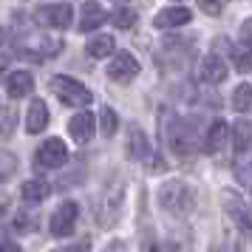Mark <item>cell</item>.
Returning a JSON list of instances; mask_svg holds the SVG:
<instances>
[{"label": "cell", "mask_w": 252, "mask_h": 252, "mask_svg": "<svg viewBox=\"0 0 252 252\" xmlns=\"http://www.w3.org/2000/svg\"><path fill=\"white\" fill-rule=\"evenodd\" d=\"M159 201L173 216H187L195 204V193L187 182H167L159 190Z\"/></svg>", "instance_id": "obj_1"}, {"label": "cell", "mask_w": 252, "mask_h": 252, "mask_svg": "<svg viewBox=\"0 0 252 252\" xmlns=\"http://www.w3.org/2000/svg\"><path fill=\"white\" fill-rule=\"evenodd\" d=\"M167 139H170L173 150L179 156H195L198 150L204 148V142L198 139V133L193 127V119H176L173 127L167 130Z\"/></svg>", "instance_id": "obj_2"}, {"label": "cell", "mask_w": 252, "mask_h": 252, "mask_svg": "<svg viewBox=\"0 0 252 252\" xmlns=\"http://www.w3.org/2000/svg\"><path fill=\"white\" fill-rule=\"evenodd\" d=\"M51 91L57 94V99L63 105H68V108H85V105H91V91L82 85L80 80H74V77H54L51 80Z\"/></svg>", "instance_id": "obj_3"}, {"label": "cell", "mask_w": 252, "mask_h": 252, "mask_svg": "<svg viewBox=\"0 0 252 252\" xmlns=\"http://www.w3.org/2000/svg\"><path fill=\"white\" fill-rule=\"evenodd\" d=\"M71 17H74L71 3H46L34 12V20L40 26H48V29H68Z\"/></svg>", "instance_id": "obj_4"}, {"label": "cell", "mask_w": 252, "mask_h": 252, "mask_svg": "<svg viewBox=\"0 0 252 252\" xmlns=\"http://www.w3.org/2000/svg\"><path fill=\"white\" fill-rule=\"evenodd\" d=\"M77 216H80V207H77V201H63V204L54 210L51 221H48L51 235H57V238L71 235V232H74V227H77Z\"/></svg>", "instance_id": "obj_5"}, {"label": "cell", "mask_w": 252, "mask_h": 252, "mask_svg": "<svg viewBox=\"0 0 252 252\" xmlns=\"http://www.w3.org/2000/svg\"><path fill=\"white\" fill-rule=\"evenodd\" d=\"M136 74H139V60L130 51H116L114 60L108 63V77L114 82H119V85L130 82Z\"/></svg>", "instance_id": "obj_6"}, {"label": "cell", "mask_w": 252, "mask_h": 252, "mask_svg": "<svg viewBox=\"0 0 252 252\" xmlns=\"http://www.w3.org/2000/svg\"><path fill=\"white\" fill-rule=\"evenodd\" d=\"M68 161V148L63 139H46L37 148V164L40 167H63Z\"/></svg>", "instance_id": "obj_7"}, {"label": "cell", "mask_w": 252, "mask_h": 252, "mask_svg": "<svg viewBox=\"0 0 252 252\" xmlns=\"http://www.w3.org/2000/svg\"><path fill=\"white\" fill-rule=\"evenodd\" d=\"M193 20V12L184 9V6H167V9H159L156 17H153V26L156 29H179V26H187Z\"/></svg>", "instance_id": "obj_8"}, {"label": "cell", "mask_w": 252, "mask_h": 252, "mask_svg": "<svg viewBox=\"0 0 252 252\" xmlns=\"http://www.w3.org/2000/svg\"><path fill=\"white\" fill-rule=\"evenodd\" d=\"M198 80L204 85H218V82L227 80V63L218 57V54H210V57L201 60L198 65Z\"/></svg>", "instance_id": "obj_9"}, {"label": "cell", "mask_w": 252, "mask_h": 252, "mask_svg": "<svg viewBox=\"0 0 252 252\" xmlns=\"http://www.w3.org/2000/svg\"><path fill=\"white\" fill-rule=\"evenodd\" d=\"M94 130H96V119H94L91 111H80L77 116H71L68 122V133L74 136V142H91L94 139Z\"/></svg>", "instance_id": "obj_10"}, {"label": "cell", "mask_w": 252, "mask_h": 252, "mask_svg": "<svg viewBox=\"0 0 252 252\" xmlns=\"http://www.w3.org/2000/svg\"><path fill=\"white\" fill-rule=\"evenodd\" d=\"M229 133H232V127H229L224 119H216V122L210 125V130H207V136H204V150L210 153V156L221 153V150L227 148Z\"/></svg>", "instance_id": "obj_11"}, {"label": "cell", "mask_w": 252, "mask_h": 252, "mask_svg": "<svg viewBox=\"0 0 252 252\" xmlns=\"http://www.w3.org/2000/svg\"><path fill=\"white\" fill-rule=\"evenodd\" d=\"M105 20H111V17H108V12H105L96 0H88V3H82L80 23H77V26H80V32H94V29H99Z\"/></svg>", "instance_id": "obj_12"}, {"label": "cell", "mask_w": 252, "mask_h": 252, "mask_svg": "<svg viewBox=\"0 0 252 252\" xmlns=\"http://www.w3.org/2000/svg\"><path fill=\"white\" fill-rule=\"evenodd\" d=\"M34 91V77L29 74V71H12L9 77H6V94L12 96V99H23L29 94Z\"/></svg>", "instance_id": "obj_13"}, {"label": "cell", "mask_w": 252, "mask_h": 252, "mask_svg": "<svg viewBox=\"0 0 252 252\" xmlns=\"http://www.w3.org/2000/svg\"><path fill=\"white\" fill-rule=\"evenodd\" d=\"M224 210H227L229 218H232L244 232H252V218H250V213H247L244 201H241L235 193H224Z\"/></svg>", "instance_id": "obj_14"}, {"label": "cell", "mask_w": 252, "mask_h": 252, "mask_svg": "<svg viewBox=\"0 0 252 252\" xmlns=\"http://www.w3.org/2000/svg\"><path fill=\"white\" fill-rule=\"evenodd\" d=\"M48 127V105L43 99H34L29 105V114H26V130L29 133H40Z\"/></svg>", "instance_id": "obj_15"}, {"label": "cell", "mask_w": 252, "mask_h": 252, "mask_svg": "<svg viewBox=\"0 0 252 252\" xmlns=\"http://www.w3.org/2000/svg\"><path fill=\"white\" fill-rule=\"evenodd\" d=\"M127 156L136 161H145L150 159V145H148V136H145V130L142 127H130V133H127Z\"/></svg>", "instance_id": "obj_16"}, {"label": "cell", "mask_w": 252, "mask_h": 252, "mask_svg": "<svg viewBox=\"0 0 252 252\" xmlns=\"http://www.w3.org/2000/svg\"><path fill=\"white\" fill-rule=\"evenodd\" d=\"M20 195H23V201H29V204H40V201H46L48 195H51V184L46 179H29L20 187Z\"/></svg>", "instance_id": "obj_17"}, {"label": "cell", "mask_w": 252, "mask_h": 252, "mask_svg": "<svg viewBox=\"0 0 252 252\" xmlns=\"http://www.w3.org/2000/svg\"><path fill=\"white\" fill-rule=\"evenodd\" d=\"M114 37H108V34H99V37H94V40H88V46H85V51H88V57L94 60H105V57H111L114 54Z\"/></svg>", "instance_id": "obj_18"}, {"label": "cell", "mask_w": 252, "mask_h": 252, "mask_svg": "<svg viewBox=\"0 0 252 252\" xmlns=\"http://www.w3.org/2000/svg\"><path fill=\"white\" fill-rule=\"evenodd\" d=\"M252 145V125L250 122H238V125L232 127V148L238 156H244Z\"/></svg>", "instance_id": "obj_19"}, {"label": "cell", "mask_w": 252, "mask_h": 252, "mask_svg": "<svg viewBox=\"0 0 252 252\" xmlns=\"http://www.w3.org/2000/svg\"><path fill=\"white\" fill-rule=\"evenodd\" d=\"M232 108L238 111V114H252V85H238L235 91H232Z\"/></svg>", "instance_id": "obj_20"}, {"label": "cell", "mask_w": 252, "mask_h": 252, "mask_svg": "<svg viewBox=\"0 0 252 252\" xmlns=\"http://www.w3.org/2000/svg\"><path fill=\"white\" fill-rule=\"evenodd\" d=\"M111 23H114L116 29H130V26L136 23V12L127 9V6H119V9H114V14H111Z\"/></svg>", "instance_id": "obj_21"}, {"label": "cell", "mask_w": 252, "mask_h": 252, "mask_svg": "<svg viewBox=\"0 0 252 252\" xmlns=\"http://www.w3.org/2000/svg\"><path fill=\"white\" fill-rule=\"evenodd\" d=\"M99 127H102V136H114L116 133L119 116H116L114 108H102V114H99Z\"/></svg>", "instance_id": "obj_22"}, {"label": "cell", "mask_w": 252, "mask_h": 252, "mask_svg": "<svg viewBox=\"0 0 252 252\" xmlns=\"http://www.w3.org/2000/svg\"><path fill=\"white\" fill-rule=\"evenodd\" d=\"M232 63H235V71H241V74L252 71V48H232Z\"/></svg>", "instance_id": "obj_23"}, {"label": "cell", "mask_w": 252, "mask_h": 252, "mask_svg": "<svg viewBox=\"0 0 252 252\" xmlns=\"http://www.w3.org/2000/svg\"><path fill=\"white\" fill-rule=\"evenodd\" d=\"M14 125H17V114H14L12 108L0 105V136H12Z\"/></svg>", "instance_id": "obj_24"}, {"label": "cell", "mask_w": 252, "mask_h": 252, "mask_svg": "<svg viewBox=\"0 0 252 252\" xmlns=\"http://www.w3.org/2000/svg\"><path fill=\"white\" fill-rule=\"evenodd\" d=\"M14 167H17V159H14L12 153H0V179L12 176Z\"/></svg>", "instance_id": "obj_25"}, {"label": "cell", "mask_w": 252, "mask_h": 252, "mask_svg": "<svg viewBox=\"0 0 252 252\" xmlns=\"http://www.w3.org/2000/svg\"><path fill=\"white\" fill-rule=\"evenodd\" d=\"M198 9L204 14H210V17H218L221 9H224V0H198Z\"/></svg>", "instance_id": "obj_26"}, {"label": "cell", "mask_w": 252, "mask_h": 252, "mask_svg": "<svg viewBox=\"0 0 252 252\" xmlns=\"http://www.w3.org/2000/svg\"><path fill=\"white\" fill-rule=\"evenodd\" d=\"M238 40H241V43H244L247 48L252 46V17L241 23V29H238Z\"/></svg>", "instance_id": "obj_27"}, {"label": "cell", "mask_w": 252, "mask_h": 252, "mask_svg": "<svg viewBox=\"0 0 252 252\" xmlns=\"http://www.w3.org/2000/svg\"><path fill=\"white\" fill-rule=\"evenodd\" d=\"M105 252H125V244H122V241H114V244L105 247Z\"/></svg>", "instance_id": "obj_28"}, {"label": "cell", "mask_w": 252, "mask_h": 252, "mask_svg": "<svg viewBox=\"0 0 252 252\" xmlns=\"http://www.w3.org/2000/svg\"><path fill=\"white\" fill-rule=\"evenodd\" d=\"M65 252H88V241H80V244H74V247H68Z\"/></svg>", "instance_id": "obj_29"}, {"label": "cell", "mask_w": 252, "mask_h": 252, "mask_svg": "<svg viewBox=\"0 0 252 252\" xmlns=\"http://www.w3.org/2000/svg\"><path fill=\"white\" fill-rule=\"evenodd\" d=\"M0 252H20V247H17V244H9V241H3V244H0Z\"/></svg>", "instance_id": "obj_30"}, {"label": "cell", "mask_w": 252, "mask_h": 252, "mask_svg": "<svg viewBox=\"0 0 252 252\" xmlns=\"http://www.w3.org/2000/svg\"><path fill=\"white\" fill-rule=\"evenodd\" d=\"M148 252H164V250H161V247H150Z\"/></svg>", "instance_id": "obj_31"}, {"label": "cell", "mask_w": 252, "mask_h": 252, "mask_svg": "<svg viewBox=\"0 0 252 252\" xmlns=\"http://www.w3.org/2000/svg\"><path fill=\"white\" fill-rule=\"evenodd\" d=\"M0 216H3V210H0Z\"/></svg>", "instance_id": "obj_32"}]
</instances>
